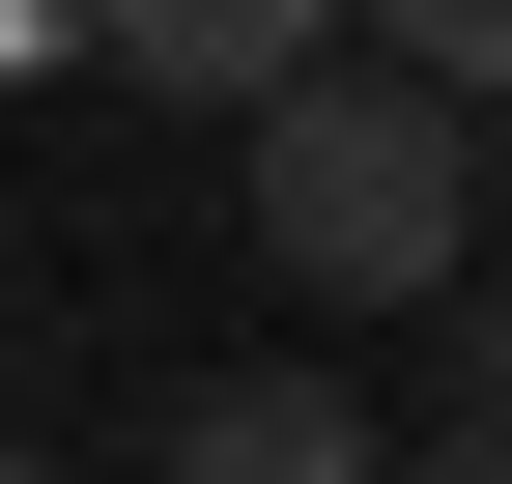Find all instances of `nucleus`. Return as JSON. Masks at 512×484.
I'll return each instance as SVG.
<instances>
[{"label": "nucleus", "mask_w": 512, "mask_h": 484, "mask_svg": "<svg viewBox=\"0 0 512 484\" xmlns=\"http://www.w3.org/2000/svg\"><path fill=\"white\" fill-rule=\"evenodd\" d=\"M228 143H256V257H285L313 314H427V285L484 257V114L399 86V57H313V86L228 114Z\"/></svg>", "instance_id": "obj_1"}, {"label": "nucleus", "mask_w": 512, "mask_h": 484, "mask_svg": "<svg viewBox=\"0 0 512 484\" xmlns=\"http://www.w3.org/2000/svg\"><path fill=\"white\" fill-rule=\"evenodd\" d=\"M86 57H114V86H171V114H256V86L342 57V0H86Z\"/></svg>", "instance_id": "obj_2"}, {"label": "nucleus", "mask_w": 512, "mask_h": 484, "mask_svg": "<svg viewBox=\"0 0 512 484\" xmlns=\"http://www.w3.org/2000/svg\"><path fill=\"white\" fill-rule=\"evenodd\" d=\"M171 484H399V456H370V399H342V371H228L200 428H171Z\"/></svg>", "instance_id": "obj_3"}, {"label": "nucleus", "mask_w": 512, "mask_h": 484, "mask_svg": "<svg viewBox=\"0 0 512 484\" xmlns=\"http://www.w3.org/2000/svg\"><path fill=\"white\" fill-rule=\"evenodd\" d=\"M342 57H399V86H456V114H512V0H342Z\"/></svg>", "instance_id": "obj_4"}, {"label": "nucleus", "mask_w": 512, "mask_h": 484, "mask_svg": "<svg viewBox=\"0 0 512 484\" xmlns=\"http://www.w3.org/2000/svg\"><path fill=\"white\" fill-rule=\"evenodd\" d=\"M484 285V342H456V428H512V257H456Z\"/></svg>", "instance_id": "obj_5"}, {"label": "nucleus", "mask_w": 512, "mask_h": 484, "mask_svg": "<svg viewBox=\"0 0 512 484\" xmlns=\"http://www.w3.org/2000/svg\"><path fill=\"white\" fill-rule=\"evenodd\" d=\"M29 57H86V0H0V86H29Z\"/></svg>", "instance_id": "obj_6"}, {"label": "nucleus", "mask_w": 512, "mask_h": 484, "mask_svg": "<svg viewBox=\"0 0 512 484\" xmlns=\"http://www.w3.org/2000/svg\"><path fill=\"white\" fill-rule=\"evenodd\" d=\"M427 484H512V428H456V456H427Z\"/></svg>", "instance_id": "obj_7"}, {"label": "nucleus", "mask_w": 512, "mask_h": 484, "mask_svg": "<svg viewBox=\"0 0 512 484\" xmlns=\"http://www.w3.org/2000/svg\"><path fill=\"white\" fill-rule=\"evenodd\" d=\"M0 484H57V456H29V428H0Z\"/></svg>", "instance_id": "obj_8"}]
</instances>
